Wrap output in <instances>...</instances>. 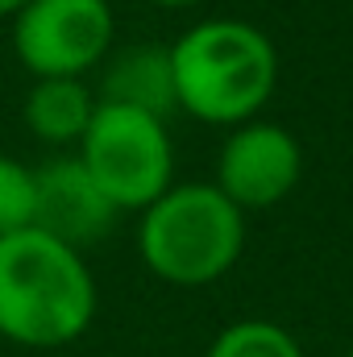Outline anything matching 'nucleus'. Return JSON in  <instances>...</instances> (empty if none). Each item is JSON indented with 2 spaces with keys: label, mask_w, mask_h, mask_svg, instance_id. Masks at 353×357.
Segmentation results:
<instances>
[{
  "label": "nucleus",
  "mask_w": 353,
  "mask_h": 357,
  "mask_svg": "<svg viewBox=\"0 0 353 357\" xmlns=\"http://www.w3.org/2000/svg\"><path fill=\"white\" fill-rule=\"evenodd\" d=\"M350 357H353V345H350Z\"/></svg>",
  "instance_id": "14"
},
{
  "label": "nucleus",
  "mask_w": 353,
  "mask_h": 357,
  "mask_svg": "<svg viewBox=\"0 0 353 357\" xmlns=\"http://www.w3.org/2000/svg\"><path fill=\"white\" fill-rule=\"evenodd\" d=\"M246 212L216 183H171L137 220V254L171 287H208L237 266Z\"/></svg>",
  "instance_id": "3"
},
{
  "label": "nucleus",
  "mask_w": 353,
  "mask_h": 357,
  "mask_svg": "<svg viewBox=\"0 0 353 357\" xmlns=\"http://www.w3.org/2000/svg\"><path fill=\"white\" fill-rule=\"evenodd\" d=\"M299 175H303V150L295 133L254 116L246 125H233L229 137L220 142L212 183L241 212H254V208L283 204L299 187Z\"/></svg>",
  "instance_id": "6"
},
{
  "label": "nucleus",
  "mask_w": 353,
  "mask_h": 357,
  "mask_svg": "<svg viewBox=\"0 0 353 357\" xmlns=\"http://www.w3.org/2000/svg\"><path fill=\"white\" fill-rule=\"evenodd\" d=\"M204 357H303L299 341L270 320H237L216 333Z\"/></svg>",
  "instance_id": "10"
},
{
  "label": "nucleus",
  "mask_w": 353,
  "mask_h": 357,
  "mask_svg": "<svg viewBox=\"0 0 353 357\" xmlns=\"http://www.w3.org/2000/svg\"><path fill=\"white\" fill-rule=\"evenodd\" d=\"M21 116L42 146L71 150L80 146L96 116V91L84 79H33V88L25 91Z\"/></svg>",
  "instance_id": "9"
},
{
  "label": "nucleus",
  "mask_w": 353,
  "mask_h": 357,
  "mask_svg": "<svg viewBox=\"0 0 353 357\" xmlns=\"http://www.w3.org/2000/svg\"><path fill=\"white\" fill-rule=\"evenodd\" d=\"M96 320V278L80 250L21 229L0 237V337L21 349H63Z\"/></svg>",
  "instance_id": "1"
},
{
  "label": "nucleus",
  "mask_w": 353,
  "mask_h": 357,
  "mask_svg": "<svg viewBox=\"0 0 353 357\" xmlns=\"http://www.w3.org/2000/svg\"><path fill=\"white\" fill-rule=\"evenodd\" d=\"M75 154L117 212H142L175 183V146L167 121L137 108L96 100V116Z\"/></svg>",
  "instance_id": "4"
},
{
  "label": "nucleus",
  "mask_w": 353,
  "mask_h": 357,
  "mask_svg": "<svg viewBox=\"0 0 353 357\" xmlns=\"http://www.w3.org/2000/svg\"><path fill=\"white\" fill-rule=\"evenodd\" d=\"M117 38L108 0H29L13 17L17 63L33 79H84Z\"/></svg>",
  "instance_id": "5"
},
{
  "label": "nucleus",
  "mask_w": 353,
  "mask_h": 357,
  "mask_svg": "<svg viewBox=\"0 0 353 357\" xmlns=\"http://www.w3.org/2000/svg\"><path fill=\"white\" fill-rule=\"evenodd\" d=\"M117 216V204L100 191L80 154L63 150L33 167V229H42L46 237L84 254L112 233Z\"/></svg>",
  "instance_id": "7"
},
{
  "label": "nucleus",
  "mask_w": 353,
  "mask_h": 357,
  "mask_svg": "<svg viewBox=\"0 0 353 357\" xmlns=\"http://www.w3.org/2000/svg\"><path fill=\"white\" fill-rule=\"evenodd\" d=\"M33 229V167L0 154V237Z\"/></svg>",
  "instance_id": "11"
},
{
  "label": "nucleus",
  "mask_w": 353,
  "mask_h": 357,
  "mask_svg": "<svg viewBox=\"0 0 353 357\" xmlns=\"http://www.w3.org/2000/svg\"><path fill=\"white\" fill-rule=\"evenodd\" d=\"M100 104H121V108H137L150 116H171L179 108L175 100V67H171V46H154V42H137L125 50H108V59L100 63Z\"/></svg>",
  "instance_id": "8"
},
{
  "label": "nucleus",
  "mask_w": 353,
  "mask_h": 357,
  "mask_svg": "<svg viewBox=\"0 0 353 357\" xmlns=\"http://www.w3.org/2000/svg\"><path fill=\"white\" fill-rule=\"evenodd\" d=\"M150 4H158V8H187V4H195V0H150Z\"/></svg>",
  "instance_id": "13"
},
{
  "label": "nucleus",
  "mask_w": 353,
  "mask_h": 357,
  "mask_svg": "<svg viewBox=\"0 0 353 357\" xmlns=\"http://www.w3.org/2000/svg\"><path fill=\"white\" fill-rule=\"evenodd\" d=\"M179 108L208 125H246L278 84V50L258 25L212 17L171 46Z\"/></svg>",
  "instance_id": "2"
},
{
  "label": "nucleus",
  "mask_w": 353,
  "mask_h": 357,
  "mask_svg": "<svg viewBox=\"0 0 353 357\" xmlns=\"http://www.w3.org/2000/svg\"><path fill=\"white\" fill-rule=\"evenodd\" d=\"M29 0H0V17H17Z\"/></svg>",
  "instance_id": "12"
}]
</instances>
